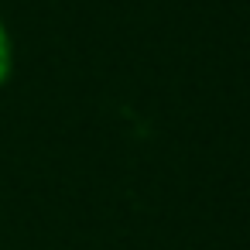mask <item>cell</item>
<instances>
[{
  "instance_id": "obj_1",
  "label": "cell",
  "mask_w": 250,
  "mask_h": 250,
  "mask_svg": "<svg viewBox=\"0 0 250 250\" xmlns=\"http://www.w3.org/2000/svg\"><path fill=\"white\" fill-rule=\"evenodd\" d=\"M7 72H11V42H7V31L0 28V83L7 79Z\"/></svg>"
}]
</instances>
